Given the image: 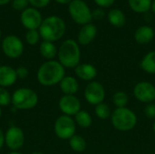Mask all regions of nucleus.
Listing matches in <instances>:
<instances>
[{"instance_id":"f257e3e1","label":"nucleus","mask_w":155,"mask_h":154,"mask_svg":"<svg viewBox=\"0 0 155 154\" xmlns=\"http://www.w3.org/2000/svg\"><path fill=\"white\" fill-rule=\"evenodd\" d=\"M64 76V67L55 60L45 62L37 71V81L44 86H53L60 84Z\"/></svg>"},{"instance_id":"f03ea898","label":"nucleus","mask_w":155,"mask_h":154,"mask_svg":"<svg viewBox=\"0 0 155 154\" xmlns=\"http://www.w3.org/2000/svg\"><path fill=\"white\" fill-rule=\"evenodd\" d=\"M65 30L64 21L57 15H51L44 19L38 29L41 38L44 41L52 43L60 40L64 36Z\"/></svg>"},{"instance_id":"7ed1b4c3","label":"nucleus","mask_w":155,"mask_h":154,"mask_svg":"<svg viewBox=\"0 0 155 154\" xmlns=\"http://www.w3.org/2000/svg\"><path fill=\"white\" fill-rule=\"evenodd\" d=\"M58 62L64 68H75L80 64L81 51L78 43L74 39H66L62 43L57 53Z\"/></svg>"},{"instance_id":"20e7f679","label":"nucleus","mask_w":155,"mask_h":154,"mask_svg":"<svg viewBox=\"0 0 155 154\" xmlns=\"http://www.w3.org/2000/svg\"><path fill=\"white\" fill-rule=\"evenodd\" d=\"M113 126L119 132H129L137 124L136 114L129 108H116L111 115Z\"/></svg>"},{"instance_id":"39448f33","label":"nucleus","mask_w":155,"mask_h":154,"mask_svg":"<svg viewBox=\"0 0 155 154\" xmlns=\"http://www.w3.org/2000/svg\"><path fill=\"white\" fill-rule=\"evenodd\" d=\"M38 103L37 93L30 88H19L12 94V104L18 110H30Z\"/></svg>"},{"instance_id":"423d86ee","label":"nucleus","mask_w":155,"mask_h":154,"mask_svg":"<svg viewBox=\"0 0 155 154\" xmlns=\"http://www.w3.org/2000/svg\"><path fill=\"white\" fill-rule=\"evenodd\" d=\"M68 12L72 19L78 25H84L93 20L90 7L83 0H73L68 5Z\"/></svg>"},{"instance_id":"0eeeda50","label":"nucleus","mask_w":155,"mask_h":154,"mask_svg":"<svg viewBox=\"0 0 155 154\" xmlns=\"http://www.w3.org/2000/svg\"><path fill=\"white\" fill-rule=\"evenodd\" d=\"M54 130L55 135L61 140H70L76 131L75 121L68 115L59 116L54 125Z\"/></svg>"},{"instance_id":"6e6552de","label":"nucleus","mask_w":155,"mask_h":154,"mask_svg":"<svg viewBox=\"0 0 155 154\" xmlns=\"http://www.w3.org/2000/svg\"><path fill=\"white\" fill-rule=\"evenodd\" d=\"M2 51L6 57L16 59L24 52V44L18 36L7 35L2 41Z\"/></svg>"},{"instance_id":"1a4fd4ad","label":"nucleus","mask_w":155,"mask_h":154,"mask_svg":"<svg viewBox=\"0 0 155 154\" xmlns=\"http://www.w3.org/2000/svg\"><path fill=\"white\" fill-rule=\"evenodd\" d=\"M84 98L88 103L95 106L104 103L105 98V89L104 85L96 81L90 82L84 89Z\"/></svg>"},{"instance_id":"9d476101","label":"nucleus","mask_w":155,"mask_h":154,"mask_svg":"<svg viewBox=\"0 0 155 154\" xmlns=\"http://www.w3.org/2000/svg\"><path fill=\"white\" fill-rule=\"evenodd\" d=\"M25 143V134L23 130L17 126H11L5 133V144L13 152H17Z\"/></svg>"},{"instance_id":"9b49d317","label":"nucleus","mask_w":155,"mask_h":154,"mask_svg":"<svg viewBox=\"0 0 155 154\" xmlns=\"http://www.w3.org/2000/svg\"><path fill=\"white\" fill-rule=\"evenodd\" d=\"M134 95L141 103H152L155 100V86L149 82H139L134 88Z\"/></svg>"},{"instance_id":"f8f14e48","label":"nucleus","mask_w":155,"mask_h":154,"mask_svg":"<svg viewBox=\"0 0 155 154\" xmlns=\"http://www.w3.org/2000/svg\"><path fill=\"white\" fill-rule=\"evenodd\" d=\"M21 23L27 30L39 29L43 17L41 13L35 7H27L21 13Z\"/></svg>"},{"instance_id":"ddd939ff","label":"nucleus","mask_w":155,"mask_h":154,"mask_svg":"<svg viewBox=\"0 0 155 154\" xmlns=\"http://www.w3.org/2000/svg\"><path fill=\"white\" fill-rule=\"evenodd\" d=\"M58 106L60 111L68 116H74L81 111V102L75 95H63L59 102Z\"/></svg>"},{"instance_id":"4468645a","label":"nucleus","mask_w":155,"mask_h":154,"mask_svg":"<svg viewBox=\"0 0 155 154\" xmlns=\"http://www.w3.org/2000/svg\"><path fill=\"white\" fill-rule=\"evenodd\" d=\"M97 34V27L95 25L89 23L82 26L80 29L78 35H77V41L78 44L82 45H87L90 43L94 41Z\"/></svg>"},{"instance_id":"2eb2a0df","label":"nucleus","mask_w":155,"mask_h":154,"mask_svg":"<svg viewBox=\"0 0 155 154\" xmlns=\"http://www.w3.org/2000/svg\"><path fill=\"white\" fill-rule=\"evenodd\" d=\"M17 80L15 69L9 65H0V87L12 86Z\"/></svg>"},{"instance_id":"dca6fc26","label":"nucleus","mask_w":155,"mask_h":154,"mask_svg":"<svg viewBox=\"0 0 155 154\" xmlns=\"http://www.w3.org/2000/svg\"><path fill=\"white\" fill-rule=\"evenodd\" d=\"M75 74L78 78L84 81H93L97 76V69L91 64H80L75 68Z\"/></svg>"},{"instance_id":"f3484780","label":"nucleus","mask_w":155,"mask_h":154,"mask_svg":"<svg viewBox=\"0 0 155 154\" xmlns=\"http://www.w3.org/2000/svg\"><path fill=\"white\" fill-rule=\"evenodd\" d=\"M154 38V30L149 25L138 27L134 33V39L140 44H146Z\"/></svg>"},{"instance_id":"a211bd4d","label":"nucleus","mask_w":155,"mask_h":154,"mask_svg":"<svg viewBox=\"0 0 155 154\" xmlns=\"http://www.w3.org/2000/svg\"><path fill=\"white\" fill-rule=\"evenodd\" d=\"M59 86L64 95H74L79 90L78 81L73 76H64L60 82Z\"/></svg>"},{"instance_id":"6ab92c4d","label":"nucleus","mask_w":155,"mask_h":154,"mask_svg":"<svg viewBox=\"0 0 155 154\" xmlns=\"http://www.w3.org/2000/svg\"><path fill=\"white\" fill-rule=\"evenodd\" d=\"M107 18L109 23L114 27H123L126 24V16L124 13L118 8L111 9L108 12Z\"/></svg>"},{"instance_id":"aec40b11","label":"nucleus","mask_w":155,"mask_h":154,"mask_svg":"<svg viewBox=\"0 0 155 154\" xmlns=\"http://www.w3.org/2000/svg\"><path fill=\"white\" fill-rule=\"evenodd\" d=\"M39 52H40V54L45 59H46L47 61H50V60H54V58L57 55L58 50L54 43L48 42V41H43L40 44Z\"/></svg>"},{"instance_id":"412c9836","label":"nucleus","mask_w":155,"mask_h":154,"mask_svg":"<svg viewBox=\"0 0 155 154\" xmlns=\"http://www.w3.org/2000/svg\"><path fill=\"white\" fill-rule=\"evenodd\" d=\"M141 68L147 74H155V51H151L146 54L141 61Z\"/></svg>"},{"instance_id":"4be33fe9","label":"nucleus","mask_w":155,"mask_h":154,"mask_svg":"<svg viewBox=\"0 0 155 154\" xmlns=\"http://www.w3.org/2000/svg\"><path fill=\"white\" fill-rule=\"evenodd\" d=\"M153 0H128L130 8L135 13H147L151 9Z\"/></svg>"},{"instance_id":"5701e85b","label":"nucleus","mask_w":155,"mask_h":154,"mask_svg":"<svg viewBox=\"0 0 155 154\" xmlns=\"http://www.w3.org/2000/svg\"><path fill=\"white\" fill-rule=\"evenodd\" d=\"M74 121L75 123L82 128H89L93 123V119L90 113L84 110H81L74 115Z\"/></svg>"},{"instance_id":"b1692460","label":"nucleus","mask_w":155,"mask_h":154,"mask_svg":"<svg viewBox=\"0 0 155 154\" xmlns=\"http://www.w3.org/2000/svg\"><path fill=\"white\" fill-rule=\"evenodd\" d=\"M69 145L74 152H83L86 149V142L84 137L81 135L74 134L69 140Z\"/></svg>"},{"instance_id":"393cba45","label":"nucleus","mask_w":155,"mask_h":154,"mask_svg":"<svg viewBox=\"0 0 155 154\" xmlns=\"http://www.w3.org/2000/svg\"><path fill=\"white\" fill-rule=\"evenodd\" d=\"M94 113L101 120H106L112 115V112H111L109 105L104 103H99L95 106Z\"/></svg>"},{"instance_id":"a878e982","label":"nucleus","mask_w":155,"mask_h":154,"mask_svg":"<svg viewBox=\"0 0 155 154\" xmlns=\"http://www.w3.org/2000/svg\"><path fill=\"white\" fill-rule=\"evenodd\" d=\"M113 102L117 108H124V107H126L129 102V97L126 93L123 91H119L114 94Z\"/></svg>"},{"instance_id":"bb28decb","label":"nucleus","mask_w":155,"mask_h":154,"mask_svg":"<svg viewBox=\"0 0 155 154\" xmlns=\"http://www.w3.org/2000/svg\"><path fill=\"white\" fill-rule=\"evenodd\" d=\"M40 34L38 30H28L25 34V41L30 45H35L39 42Z\"/></svg>"},{"instance_id":"cd10ccee","label":"nucleus","mask_w":155,"mask_h":154,"mask_svg":"<svg viewBox=\"0 0 155 154\" xmlns=\"http://www.w3.org/2000/svg\"><path fill=\"white\" fill-rule=\"evenodd\" d=\"M10 103H12V95L6 88L0 87V107L8 106Z\"/></svg>"},{"instance_id":"c85d7f7f","label":"nucleus","mask_w":155,"mask_h":154,"mask_svg":"<svg viewBox=\"0 0 155 154\" xmlns=\"http://www.w3.org/2000/svg\"><path fill=\"white\" fill-rule=\"evenodd\" d=\"M28 0H12V7L16 11H24L27 8Z\"/></svg>"},{"instance_id":"c756f323","label":"nucleus","mask_w":155,"mask_h":154,"mask_svg":"<svg viewBox=\"0 0 155 154\" xmlns=\"http://www.w3.org/2000/svg\"><path fill=\"white\" fill-rule=\"evenodd\" d=\"M28 2L35 8H43L49 5L50 0H28Z\"/></svg>"},{"instance_id":"7c9ffc66","label":"nucleus","mask_w":155,"mask_h":154,"mask_svg":"<svg viewBox=\"0 0 155 154\" xmlns=\"http://www.w3.org/2000/svg\"><path fill=\"white\" fill-rule=\"evenodd\" d=\"M144 114L148 119H155V104L148 103L144 109Z\"/></svg>"},{"instance_id":"2f4dec72","label":"nucleus","mask_w":155,"mask_h":154,"mask_svg":"<svg viewBox=\"0 0 155 154\" xmlns=\"http://www.w3.org/2000/svg\"><path fill=\"white\" fill-rule=\"evenodd\" d=\"M15 72H16V75H17V78H20V79H25L28 76V74H29V71L26 67L25 66H20L18 67L17 69H15Z\"/></svg>"},{"instance_id":"473e14b6","label":"nucleus","mask_w":155,"mask_h":154,"mask_svg":"<svg viewBox=\"0 0 155 154\" xmlns=\"http://www.w3.org/2000/svg\"><path fill=\"white\" fill-rule=\"evenodd\" d=\"M115 0H94L95 4L102 8H108L111 7L114 4Z\"/></svg>"},{"instance_id":"72a5a7b5","label":"nucleus","mask_w":155,"mask_h":154,"mask_svg":"<svg viewBox=\"0 0 155 154\" xmlns=\"http://www.w3.org/2000/svg\"><path fill=\"white\" fill-rule=\"evenodd\" d=\"M92 15H93V18L100 20L104 16V12L102 9H95L92 12Z\"/></svg>"},{"instance_id":"f704fd0d","label":"nucleus","mask_w":155,"mask_h":154,"mask_svg":"<svg viewBox=\"0 0 155 154\" xmlns=\"http://www.w3.org/2000/svg\"><path fill=\"white\" fill-rule=\"evenodd\" d=\"M4 145H5V133L0 129V150L3 148Z\"/></svg>"},{"instance_id":"c9c22d12","label":"nucleus","mask_w":155,"mask_h":154,"mask_svg":"<svg viewBox=\"0 0 155 154\" xmlns=\"http://www.w3.org/2000/svg\"><path fill=\"white\" fill-rule=\"evenodd\" d=\"M55 1L61 5H69L73 0H55Z\"/></svg>"},{"instance_id":"e433bc0d","label":"nucleus","mask_w":155,"mask_h":154,"mask_svg":"<svg viewBox=\"0 0 155 154\" xmlns=\"http://www.w3.org/2000/svg\"><path fill=\"white\" fill-rule=\"evenodd\" d=\"M9 2H12V0H0V5H4L8 4Z\"/></svg>"},{"instance_id":"4c0bfd02","label":"nucleus","mask_w":155,"mask_h":154,"mask_svg":"<svg viewBox=\"0 0 155 154\" xmlns=\"http://www.w3.org/2000/svg\"><path fill=\"white\" fill-rule=\"evenodd\" d=\"M151 10L153 11V13L155 14V0H153L152 2V6H151Z\"/></svg>"},{"instance_id":"58836bf2","label":"nucleus","mask_w":155,"mask_h":154,"mask_svg":"<svg viewBox=\"0 0 155 154\" xmlns=\"http://www.w3.org/2000/svg\"><path fill=\"white\" fill-rule=\"evenodd\" d=\"M31 154H45V153H43L42 152H32Z\"/></svg>"},{"instance_id":"ea45409f","label":"nucleus","mask_w":155,"mask_h":154,"mask_svg":"<svg viewBox=\"0 0 155 154\" xmlns=\"http://www.w3.org/2000/svg\"><path fill=\"white\" fill-rule=\"evenodd\" d=\"M8 154H22V153H20V152H9Z\"/></svg>"},{"instance_id":"a19ab883","label":"nucleus","mask_w":155,"mask_h":154,"mask_svg":"<svg viewBox=\"0 0 155 154\" xmlns=\"http://www.w3.org/2000/svg\"><path fill=\"white\" fill-rule=\"evenodd\" d=\"M153 132L155 133V122L153 123Z\"/></svg>"},{"instance_id":"79ce46f5","label":"nucleus","mask_w":155,"mask_h":154,"mask_svg":"<svg viewBox=\"0 0 155 154\" xmlns=\"http://www.w3.org/2000/svg\"><path fill=\"white\" fill-rule=\"evenodd\" d=\"M1 115H2V110H1V107H0V118H1Z\"/></svg>"},{"instance_id":"37998d69","label":"nucleus","mask_w":155,"mask_h":154,"mask_svg":"<svg viewBox=\"0 0 155 154\" xmlns=\"http://www.w3.org/2000/svg\"><path fill=\"white\" fill-rule=\"evenodd\" d=\"M1 35H2V32H1V29H0V38H1Z\"/></svg>"}]
</instances>
